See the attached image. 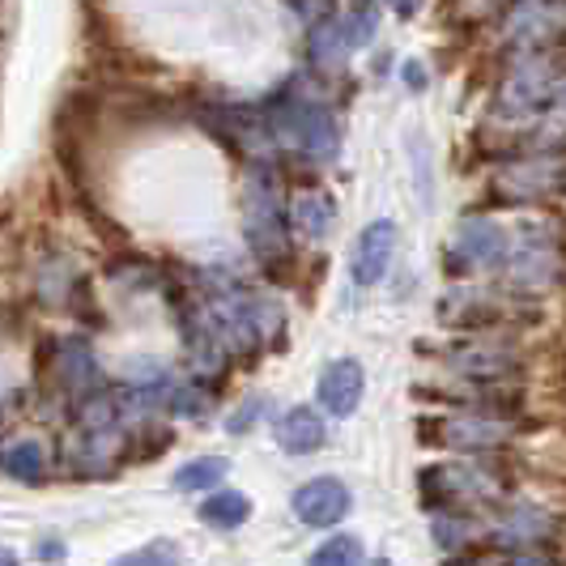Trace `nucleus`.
<instances>
[{
	"mask_svg": "<svg viewBox=\"0 0 566 566\" xmlns=\"http://www.w3.org/2000/svg\"><path fill=\"white\" fill-rule=\"evenodd\" d=\"M363 388H367L363 367H358L354 358H337V363L324 367L315 392H319V405H324L333 418H349V413L358 409V400H363Z\"/></svg>",
	"mask_w": 566,
	"mask_h": 566,
	"instance_id": "4",
	"label": "nucleus"
},
{
	"mask_svg": "<svg viewBox=\"0 0 566 566\" xmlns=\"http://www.w3.org/2000/svg\"><path fill=\"white\" fill-rule=\"evenodd\" d=\"M4 469H9V478H13V482L39 485L43 478H48V455H43V443H39V439H27V443L9 448Z\"/></svg>",
	"mask_w": 566,
	"mask_h": 566,
	"instance_id": "11",
	"label": "nucleus"
},
{
	"mask_svg": "<svg viewBox=\"0 0 566 566\" xmlns=\"http://www.w3.org/2000/svg\"><path fill=\"white\" fill-rule=\"evenodd\" d=\"M119 563L124 566H149V563H179V549H175V545H170V541H149V545H145V549H133V554H124V558H119Z\"/></svg>",
	"mask_w": 566,
	"mask_h": 566,
	"instance_id": "14",
	"label": "nucleus"
},
{
	"mask_svg": "<svg viewBox=\"0 0 566 566\" xmlns=\"http://www.w3.org/2000/svg\"><path fill=\"white\" fill-rule=\"evenodd\" d=\"M290 507H294V515L303 524H312V528H333V524H340L349 515L354 499H349L345 482H337V478H315V482L294 490Z\"/></svg>",
	"mask_w": 566,
	"mask_h": 566,
	"instance_id": "2",
	"label": "nucleus"
},
{
	"mask_svg": "<svg viewBox=\"0 0 566 566\" xmlns=\"http://www.w3.org/2000/svg\"><path fill=\"white\" fill-rule=\"evenodd\" d=\"M405 77H409V85H422V69H418V64H409V69H405Z\"/></svg>",
	"mask_w": 566,
	"mask_h": 566,
	"instance_id": "18",
	"label": "nucleus"
},
{
	"mask_svg": "<svg viewBox=\"0 0 566 566\" xmlns=\"http://www.w3.org/2000/svg\"><path fill=\"white\" fill-rule=\"evenodd\" d=\"M388 4H392V9H397L400 18H413V13H418V9H422V0H388Z\"/></svg>",
	"mask_w": 566,
	"mask_h": 566,
	"instance_id": "16",
	"label": "nucleus"
},
{
	"mask_svg": "<svg viewBox=\"0 0 566 566\" xmlns=\"http://www.w3.org/2000/svg\"><path fill=\"white\" fill-rule=\"evenodd\" d=\"M18 563V554H13V549H0V566H13Z\"/></svg>",
	"mask_w": 566,
	"mask_h": 566,
	"instance_id": "19",
	"label": "nucleus"
},
{
	"mask_svg": "<svg viewBox=\"0 0 566 566\" xmlns=\"http://www.w3.org/2000/svg\"><path fill=\"white\" fill-rule=\"evenodd\" d=\"M397 252V222L379 218L358 234V248H354V282L358 285H379L388 264Z\"/></svg>",
	"mask_w": 566,
	"mask_h": 566,
	"instance_id": "3",
	"label": "nucleus"
},
{
	"mask_svg": "<svg viewBox=\"0 0 566 566\" xmlns=\"http://www.w3.org/2000/svg\"><path fill=\"white\" fill-rule=\"evenodd\" d=\"M248 243L260 260H277L290 248L282 205H277V179L269 167H255L248 184Z\"/></svg>",
	"mask_w": 566,
	"mask_h": 566,
	"instance_id": "1",
	"label": "nucleus"
},
{
	"mask_svg": "<svg viewBox=\"0 0 566 566\" xmlns=\"http://www.w3.org/2000/svg\"><path fill=\"white\" fill-rule=\"evenodd\" d=\"M230 473V460H222V455H197V460H188L184 469H175V478H170V485L175 490H213V485L222 482Z\"/></svg>",
	"mask_w": 566,
	"mask_h": 566,
	"instance_id": "10",
	"label": "nucleus"
},
{
	"mask_svg": "<svg viewBox=\"0 0 566 566\" xmlns=\"http://www.w3.org/2000/svg\"><path fill=\"white\" fill-rule=\"evenodd\" d=\"M39 558H64V545L60 541H43L39 545Z\"/></svg>",
	"mask_w": 566,
	"mask_h": 566,
	"instance_id": "17",
	"label": "nucleus"
},
{
	"mask_svg": "<svg viewBox=\"0 0 566 566\" xmlns=\"http://www.w3.org/2000/svg\"><path fill=\"white\" fill-rule=\"evenodd\" d=\"M248 515H252V499L243 494V490H213L205 503H200V520L209 524V528H243L248 524Z\"/></svg>",
	"mask_w": 566,
	"mask_h": 566,
	"instance_id": "8",
	"label": "nucleus"
},
{
	"mask_svg": "<svg viewBox=\"0 0 566 566\" xmlns=\"http://www.w3.org/2000/svg\"><path fill=\"white\" fill-rule=\"evenodd\" d=\"M455 252L464 264H507V230L499 222H464L460 227V239H455Z\"/></svg>",
	"mask_w": 566,
	"mask_h": 566,
	"instance_id": "6",
	"label": "nucleus"
},
{
	"mask_svg": "<svg viewBox=\"0 0 566 566\" xmlns=\"http://www.w3.org/2000/svg\"><path fill=\"white\" fill-rule=\"evenodd\" d=\"M337 222V205L333 197H324V192H307V197L294 200V227L303 230V234H312V239H324L328 230Z\"/></svg>",
	"mask_w": 566,
	"mask_h": 566,
	"instance_id": "9",
	"label": "nucleus"
},
{
	"mask_svg": "<svg viewBox=\"0 0 566 566\" xmlns=\"http://www.w3.org/2000/svg\"><path fill=\"white\" fill-rule=\"evenodd\" d=\"M312 563L315 566H358V563H367V545L354 537V533H340V537H328L315 549Z\"/></svg>",
	"mask_w": 566,
	"mask_h": 566,
	"instance_id": "12",
	"label": "nucleus"
},
{
	"mask_svg": "<svg viewBox=\"0 0 566 566\" xmlns=\"http://www.w3.org/2000/svg\"><path fill=\"white\" fill-rule=\"evenodd\" d=\"M264 409H269V405H264V400H260V397H252V400H248V405H243V409H239V413H234V418H230L227 430H230V434H243V430H248V426H252L255 418L264 413Z\"/></svg>",
	"mask_w": 566,
	"mask_h": 566,
	"instance_id": "15",
	"label": "nucleus"
},
{
	"mask_svg": "<svg viewBox=\"0 0 566 566\" xmlns=\"http://www.w3.org/2000/svg\"><path fill=\"white\" fill-rule=\"evenodd\" d=\"M133 439H137V448H128V443H124L119 464H145V460H158V455L170 452V443H175V434H170L167 426H145V430H137Z\"/></svg>",
	"mask_w": 566,
	"mask_h": 566,
	"instance_id": "13",
	"label": "nucleus"
},
{
	"mask_svg": "<svg viewBox=\"0 0 566 566\" xmlns=\"http://www.w3.org/2000/svg\"><path fill=\"white\" fill-rule=\"evenodd\" d=\"M324 439H328V426H324V418L315 413L312 405L290 409L282 422H277V443H282V452H290V455L319 452V448H324Z\"/></svg>",
	"mask_w": 566,
	"mask_h": 566,
	"instance_id": "7",
	"label": "nucleus"
},
{
	"mask_svg": "<svg viewBox=\"0 0 566 566\" xmlns=\"http://www.w3.org/2000/svg\"><path fill=\"white\" fill-rule=\"evenodd\" d=\"M56 375L69 392H85V388H103V370H98V358L90 349L85 337H64L56 340Z\"/></svg>",
	"mask_w": 566,
	"mask_h": 566,
	"instance_id": "5",
	"label": "nucleus"
}]
</instances>
